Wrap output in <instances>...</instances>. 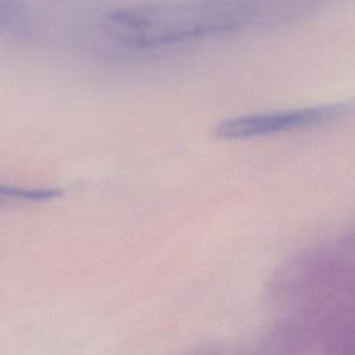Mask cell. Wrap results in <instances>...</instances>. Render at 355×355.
Segmentation results:
<instances>
[{
  "instance_id": "obj_4",
  "label": "cell",
  "mask_w": 355,
  "mask_h": 355,
  "mask_svg": "<svg viewBox=\"0 0 355 355\" xmlns=\"http://www.w3.org/2000/svg\"><path fill=\"white\" fill-rule=\"evenodd\" d=\"M24 6L18 0H0V31H12L22 25Z\"/></svg>"
},
{
  "instance_id": "obj_3",
  "label": "cell",
  "mask_w": 355,
  "mask_h": 355,
  "mask_svg": "<svg viewBox=\"0 0 355 355\" xmlns=\"http://www.w3.org/2000/svg\"><path fill=\"white\" fill-rule=\"evenodd\" d=\"M61 194L60 190L51 187H22L0 183V205L43 202L53 200Z\"/></svg>"
},
{
  "instance_id": "obj_2",
  "label": "cell",
  "mask_w": 355,
  "mask_h": 355,
  "mask_svg": "<svg viewBox=\"0 0 355 355\" xmlns=\"http://www.w3.org/2000/svg\"><path fill=\"white\" fill-rule=\"evenodd\" d=\"M355 112V103H331L280 111L257 112L226 119L215 128V136L243 140L295 132L341 121Z\"/></svg>"
},
{
  "instance_id": "obj_1",
  "label": "cell",
  "mask_w": 355,
  "mask_h": 355,
  "mask_svg": "<svg viewBox=\"0 0 355 355\" xmlns=\"http://www.w3.org/2000/svg\"><path fill=\"white\" fill-rule=\"evenodd\" d=\"M250 17L237 0H191L114 10L105 17V32L123 47L148 50L229 33Z\"/></svg>"
}]
</instances>
